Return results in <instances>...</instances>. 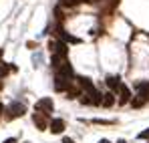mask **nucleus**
I'll use <instances>...</instances> for the list:
<instances>
[{
    "label": "nucleus",
    "mask_w": 149,
    "mask_h": 143,
    "mask_svg": "<svg viewBox=\"0 0 149 143\" xmlns=\"http://www.w3.org/2000/svg\"><path fill=\"white\" fill-rule=\"evenodd\" d=\"M8 119H18V117H22L26 113V107L22 103H18V101H14V103H10L8 105Z\"/></svg>",
    "instance_id": "nucleus-1"
},
{
    "label": "nucleus",
    "mask_w": 149,
    "mask_h": 143,
    "mask_svg": "<svg viewBox=\"0 0 149 143\" xmlns=\"http://www.w3.org/2000/svg\"><path fill=\"white\" fill-rule=\"evenodd\" d=\"M69 87H71V77H67L63 73H56V77H54V89L56 91H67Z\"/></svg>",
    "instance_id": "nucleus-2"
},
{
    "label": "nucleus",
    "mask_w": 149,
    "mask_h": 143,
    "mask_svg": "<svg viewBox=\"0 0 149 143\" xmlns=\"http://www.w3.org/2000/svg\"><path fill=\"white\" fill-rule=\"evenodd\" d=\"M52 109H54V105H52V99L49 97H45L36 103V111H40V113H52Z\"/></svg>",
    "instance_id": "nucleus-3"
},
{
    "label": "nucleus",
    "mask_w": 149,
    "mask_h": 143,
    "mask_svg": "<svg viewBox=\"0 0 149 143\" xmlns=\"http://www.w3.org/2000/svg\"><path fill=\"white\" fill-rule=\"evenodd\" d=\"M45 115H47V113H40V111L32 115V121H34V125H36L40 131H45V129L49 127V121H47V117H45Z\"/></svg>",
    "instance_id": "nucleus-4"
},
{
    "label": "nucleus",
    "mask_w": 149,
    "mask_h": 143,
    "mask_svg": "<svg viewBox=\"0 0 149 143\" xmlns=\"http://www.w3.org/2000/svg\"><path fill=\"white\" fill-rule=\"evenodd\" d=\"M121 85H123V83H121V79H119V77H115V75L107 77V87H109L113 93H115L117 89H121Z\"/></svg>",
    "instance_id": "nucleus-5"
},
{
    "label": "nucleus",
    "mask_w": 149,
    "mask_h": 143,
    "mask_svg": "<svg viewBox=\"0 0 149 143\" xmlns=\"http://www.w3.org/2000/svg\"><path fill=\"white\" fill-rule=\"evenodd\" d=\"M50 52H52V54H63V57H67V45H65V43H50Z\"/></svg>",
    "instance_id": "nucleus-6"
},
{
    "label": "nucleus",
    "mask_w": 149,
    "mask_h": 143,
    "mask_svg": "<svg viewBox=\"0 0 149 143\" xmlns=\"http://www.w3.org/2000/svg\"><path fill=\"white\" fill-rule=\"evenodd\" d=\"M49 129L52 131V133H63V129H65V121H63V119L49 121Z\"/></svg>",
    "instance_id": "nucleus-7"
},
{
    "label": "nucleus",
    "mask_w": 149,
    "mask_h": 143,
    "mask_svg": "<svg viewBox=\"0 0 149 143\" xmlns=\"http://www.w3.org/2000/svg\"><path fill=\"white\" fill-rule=\"evenodd\" d=\"M129 101H131V91H129V87L121 85V89H119V103L125 105V103H129Z\"/></svg>",
    "instance_id": "nucleus-8"
},
{
    "label": "nucleus",
    "mask_w": 149,
    "mask_h": 143,
    "mask_svg": "<svg viewBox=\"0 0 149 143\" xmlns=\"http://www.w3.org/2000/svg\"><path fill=\"white\" fill-rule=\"evenodd\" d=\"M135 87H137V95H143L149 99V81H139Z\"/></svg>",
    "instance_id": "nucleus-9"
},
{
    "label": "nucleus",
    "mask_w": 149,
    "mask_h": 143,
    "mask_svg": "<svg viewBox=\"0 0 149 143\" xmlns=\"http://www.w3.org/2000/svg\"><path fill=\"white\" fill-rule=\"evenodd\" d=\"M103 107H113L115 105V95H113V91H109V93H105L103 95Z\"/></svg>",
    "instance_id": "nucleus-10"
},
{
    "label": "nucleus",
    "mask_w": 149,
    "mask_h": 143,
    "mask_svg": "<svg viewBox=\"0 0 149 143\" xmlns=\"http://www.w3.org/2000/svg\"><path fill=\"white\" fill-rule=\"evenodd\" d=\"M63 38L69 40V43H79V38H74V36H71V34H65V32H63Z\"/></svg>",
    "instance_id": "nucleus-11"
},
{
    "label": "nucleus",
    "mask_w": 149,
    "mask_h": 143,
    "mask_svg": "<svg viewBox=\"0 0 149 143\" xmlns=\"http://www.w3.org/2000/svg\"><path fill=\"white\" fill-rule=\"evenodd\" d=\"M79 2H81V0H63V4H65V6H77Z\"/></svg>",
    "instance_id": "nucleus-12"
},
{
    "label": "nucleus",
    "mask_w": 149,
    "mask_h": 143,
    "mask_svg": "<svg viewBox=\"0 0 149 143\" xmlns=\"http://www.w3.org/2000/svg\"><path fill=\"white\" fill-rule=\"evenodd\" d=\"M139 137H141V139H149V129L141 131V133H139Z\"/></svg>",
    "instance_id": "nucleus-13"
},
{
    "label": "nucleus",
    "mask_w": 149,
    "mask_h": 143,
    "mask_svg": "<svg viewBox=\"0 0 149 143\" xmlns=\"http://www.w3.org/2000/svg\"><path fill=\"white\" fill-rule=\"evenodd\" d=\"M8 71H10V67H0V75H6Z\"/></svg>",
    "instance_id": "nucleus-14"
},
{
    "label": "nucleus",
    "mask_w": 149,
    "mask_h": 143,
    "mask_svg": "<svg viewBox=\"0 0 149 143\" xmlns=\"http://www.w3.org/2000/svg\"><path fill=\"white\" fill-rule=\"evenodd\" d=\"M63 143H74L73 139H69V137H65V139H63Z\"/></svg>",
    "instance_id": "nucleus-15"
},
{
    "label": "nucleus",
    "mask_w": 149,
    "mask_h": 143,
    "mask_svg": "<svg viewBox=\"0 0 149 143\" xmlns=\"http://www.w3.org/2000/svg\"><path fill=\"white\" fill-rule=\"evenodd\" d=\"M4 143H16V139H6Z\"/></svg>",
    "instance_id": "nucleus-16"
},
{
    "label": "nucleus",
    "mask_w": 149,
    "mask_h": 143,
    "mask_svg": "<svg viewBox=\"0 0 149 143\" xmlns=\"http://www.w3.org/2000/svg\"><path fill=\"white\" fill-rule=\"evenodd\" d=\"M2 111H4V105L0 103V117H2Z\"/></svg>",
    "instance_id": "nucleus-17"
},
{
    "label": "nucleus",
    "mask_w": 149,
    "mask_h": 143,
    "mask_svg": "<svg viewBox=\"0 0 149 143\" xmlns=\"http://www.w3.org/2000/svg\"><path fill=\"white\" fill-rule=\"evenodd\" d=\"M99 143H109V141H107V139H101V141Z\"/></svg>",
    "instance_id": "nucleus-18"
},
{
    "label": "nucleus",
    "mask_w": 149,
    "mask_h": 143,
    "mask_svg": "<svg viewBox=\"0 0 149 143\" xmlns=\"http://www.w3.org/2000/svg\"><path fill=\"white\" fill-rule=\"evenodd\" d=\"M2 54H4V52H2V48H0V61H2Z\"/></svg>",
    "instance_id": "nucleus-19"
},
{
    "label": "nucleus",
    "mask_w": 149,
    "mask_h": 143,
    "mask_svg": "<svg viewBox=\"0 0 149 143\" xmlns=\"http://www.w3.org/2000/svg\"><path fill=\"white\" fill-rule=\"evenodd\" d=\"M0 91H2V81H0Z\"/></svg>",
    "instance_id": "nucleus-20"
},
{
    "label": "nucleus",
    "mask_w": 149,
    "mask_h": 143,
    "mask_svg": "<svg viewBox=\"0 0 149 143\" xmlns=\"http://www.w3.org/2000/svg\"><path fill=\"white\" fill-rule=\"evenodd\" d=\"M117 143H125V141H117Z\"/></svg>",
    "instance_id": "nucleus-21"
}]
</instances>
